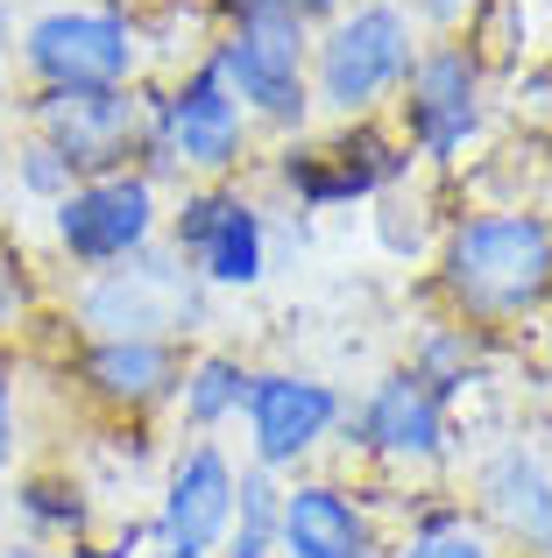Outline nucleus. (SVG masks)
<instances>
[{"label": "nucleus", "mask_w": 552, "mask_h": 558, "mask_svg": "<svg viewBox=\"0 0 552 558\" xmlns=\"http://www.w3.org/2000/svg\"><path fill=\"white\" fill-rule=\"evenodd\" d=\"M276 537L290 558H375L369 551V523L355 517L340 488H290L276 509Z\"/></svg>", "instance_id": "nucleus-16"}, {"label": "nucleus", "mask_w": 552, "mask_h": 558, "mask_svg": "<svg viewBox=\"0 0 552 558\" xmlns=\"http://www.w3.org/2000/svg\"><path fill=\"white\" fill-rule=\"evenodd\" d=\"M79 312L99 340H170V332H199L206 283L184 262L142 247V255H128V269H99Z\"/></svg>", "instance_id": "nucleus-5"}, {"label": "nucleus", "mask_w": 552, "mask_h": 558, "mask_svg": "<svg viewBox=\"0 0 552 558\" xmlns=\"http://www.w3.org/2000/svg\"><path fill=\"white\" fill-rule=\"evenodd\" d=\"M28 128L36 142H50L64 156L71 178H113L128 170V156L149 135V113L128 85H107V93H36L28 99Z\"/></svg>", "instance_id": "nucleus-7"}, {"label": "nucleus", "mask_w": 552, "mask_h": 558, "mask_svg": "<svg viewBox=\"0 0 552 558\" xmlns=\"http://www.w3.org/2000/svg\"><path fill=\"white\" fill-rule=\"evenodd\" d=\"M545 354H552V326H545Z\"/></svg>", "instance_id": "nucleus-32"}, {"label": "nucleus", "mask_w": 552, "mask_h": 558, "mask_svg": "<svg viewBox=\"0 0 552 558\" xmlns=\"http://www.w3.org/2000/svg\"><path fill=\"white\" fill-rule=\"evenodd\" d=\"M8 170H14V184H22L28 198H50V205L64 198L71 184H79V178H71V170H64V156L50 149V142H22V149L8 156Z\"/></svg>", "instance_id": "nucleus-19"}, {"label": "nucleus", "mask_w": 552, "mask_h": 558, "mask_svg": "<svg viewBox=\"0 0 552 558\" xmlns=\"http://www.w3.org/2000/svg\"><path fill=\"white\" fill-rule=\"evenodd\" d=\"M50 213H57V241H64L71 262L113 269V262L142 255V247L156 241V178H142V170L85 178V184H71Z\"/></svg>", "instance_id": "nucleus-8"}, {"label": "nucleus", "mask_w": 552, "mask_h": 558, "mask_svg": "<svg viewBox=\"0 0 552 558\" xmlns=\"http://www.w3.org/2000/svg\"><path fill=\"white\" fill-rule=\"evenodd\" d=\"M446 298L468 318H517L552 298V219L545 213H482L446 241Z\"/></svg>", "instance_id": "nucleus-1"}, {"label": "nucleus", "mask_w": 552, "mask_h": 558, "mask_svg": "<svg viewBox=\"0 0 552 558\" xmlns=\"http://www.w3.org/2000/svg\"><path fill=\"white\" fill-rule=\"evenodd\" d=\"M241 142H249V113H241V99L220 85V71L199 64L184 71L178 85L164 93V107L149 113V135H142V149H149V170H199V178H220V170L241 163ZM142 170V178H149Z\"/></svg>", "instance_id": "nucleus-6"}, {"label": "nucleus", "mask_w": 552, "mask_h": 558, "mask_svg": "<svg viewBox=\"0 0 552 558\" xmlns=\"http://www.w3.org/2000/svg\"><path fill=\"white\" fill-rule=\"evenodd\" d=\"M397 93H404V135H411V149L446 163L482 128V57L468 43H432V50L411 57Z\"/></svg>", "instance_id": "nucleus-9"}, {"label": "nucleus", "mask_w": 552, "mask_h": 558, "mask_svg": "<svg viewBox=\"0 0 552 558\" xmlns=\"http://www.w3.org/2000/svg\"><path fill=\"white\" fill-rule=\"evenodd\" d=\"M213 8H220V14H235V8H241V0H213Z\"/></svg>", "instance_id": "nucleus-31"}, {"label": "nucleus", "mask_w": 552, "mask_h": 558, "mask_svg": "<svg viewBox=\"0 0 552 558\" xmlns=\"http://www.w3.org/2000/svg\"><path fill=\"white\" fill-rule=\"evenodd\" d=\"M482 502H489V517H496L511 537H525V545H552V481H545V466L531 460L525 446H511V452L489 460Z\"/></svg>", "instance_id": "nucleus-17"}, {"label": "nucleus", "mask_w": 552, "mask_h": 558, "mask_svg": "<svg viewBox=\"0 0 552 558\" xmlns=\"http://www.w3.org/2000/svg\"><path fill=\"white\" fill-rule=\"evenodd\" d=\"M14 460V361L0 347V466Z\"/></svg>", "instance_id": "nucleus-26"}, {"label": "nucleus", "mask_w": 552, "mask_h": 558, "mask_svg": "<svg viewBox=\"0 0 552 558\" xmlns=\"http://www.w3.org/2000/svg\"><path fill=\"white\" fill-rule=\"evenodd\" d=\"M178 381L184 375H178L170 340H93V354H85V389L99 403H121V410L164 403Z\"/></svg>", "instance_id": "nucleus-15"}, {"label": "nucleus", "mask_w": 552, "mask_h": 558, "mask_svg": "<svg viewBox=\"0 0 552 558\" xmlns=\"http://www.w3.org/2000/svg\"><path fill=\"white\" fill-rule=\"evenodd\" d=\"M389 178H404V156L389 149L375 128H355V135L326 142V149H290L284 184L298 191V205H347V198H369Z\"/></svg>", "instance_id": "nucleus-13"}, {"label": "nucleus", "mask_w": 552, "mask_h": 558, "mask_svg": "<svg viewBox=\"0 0 552 558\" xmlns=\"http://www.w3.org/2000/svg\"><path fill=\"white\" fill-rule=\"evenodd\" d=\"M411 22H432V28H460L475 14V0H397Z\"/></svg>", "instance_id": "nucleus-25"}, {"label": "nucleus", "mask_w": 552, "mask_h": 558, "mask_svg": "<svg viewBox=\"0 0 552 558\" xmlns=\"http://www.w3.org/2000/svg\"><path fill=\"white\" fill-rule=\"evenodd\" d=\"M235 523V466L220 446H192L164 488V517H156V545L164 558H206Z\"/></svg>", "instance_id": "nucleus-11"}, {"label": "nucleus", "mask_w": 552, "mask_h": 558, "mask_svg": "<svg viewBox=\"0 0 552 558\" xmlns=\"http://www.w3.org/2000/svg\"><path fill=\"white\" fill-rule=\"evenodd\" d=\"M22 71L36 93H107L135 85L142 28L113 8H50L22 28Z\"/></svg>", "instance_id": "nucleus-3"}, {"label": "nucleus", "mask_w": 552, "mask_h": 558, "mask_svg": "<svg viewBox=\"0 0 552 558\" xmlns=\"http://www.w3.org/2000/svg\"><path fill=\"white\" fill-rule=\"evenodd\" d=\"M206 64L241 99V113L276 128H304V113H312V43H304L298 22H269V14L227 22V36L213 43Z\"/></svg>", "instance_id": "nucleus-4"}, {"label": "nucleus", "mask_w": 552, "mask_h": 558, "mask_svg": "<svg viewBox=\"0 0 552 558\" xmlns=\"http://www.w3.org/2000/svg\"><path fill=\"white\" fill-rule=\"evenodd\" d=\"M227 558H269V545H263V537H241V545L227 551Z\"/></svg>", "instance_id": "nucleus-28"}, {"label": "nucleus", "mask_w": 552, "mask_h": 558, "mask_svg": "<svg viewBox=\"0 0 552 558\" xmlns=\"http://www.w3.org/2000/svg\"><path fill=\"white\" fill-rule=\"evenodd\" d=\"M14 107V85H8V64H0V113Z\"/></svg>", "instance_id": "nucleus-29"}, {"label": "nucleus", "mask_w": 552, "mask_h": 558, "mask_svg": "<svg viewBox=\"0 0 552 558\" xmlns=\"http://www.w3.org/2000/svg\"><path fill=\"white\" fill-rule=\"evenodd\" d=\"M411 57H418V22L397 0L340 8L333 28L312 43V99L333 113H369L375 99H389L404 85Z\"/></svg>", "instance_id": "nucleus-2"}, {"label": "nucleus", "mask_w": 552, "mask_h": 558, "mask_svg": "<svg viewBox=\"0 0 552 558\" xmlns=\"http://www.w3.org/2000/svg\"><path fill=\"white\" fill-rule=\"evenodd\" d=\"M8 50H14V8L0 0V64H8Z\"/></svg>", "instance_id": "nucleus-27"}, {"label": "nucleus", "mask_w": 552, "mask_h": 558, "mask_svg": "<svg viewBox=\"0 0 552 558\" xmlns=\"http://www.w3.org/2000/svg\"><path fill=\"white\" fill-rule=\"evenodd\" d=\"M22 509L36 523H79V502H64V488H57V481H28V488H22Z\"/></svg>", "instance_id": "nucleus-24"}, {"label": "nucleus", "mask_w": 552, "mask_h": 558, "mask_svg": "<svg viewBox=\"0 0 552 558\" xmlns=\"http://www.w3.org/2000/svg\"><path fill=\"white\" fill-rule=\"evenodd\" d=\"M347 0H241L227 22H249V14H269V22H298V28H312V22H333Z\"/></svg>", "instance_id": "nucleus-22"}, {"label": "nucleus", "mask_w": 552, "mask_h": 558, "mask_svg": "<svg viewBox=\"0 0 552 558\" xmlns=\"http://www.w3.org/2000/svg\"><path fill=\"white\" fill-rule=\"evenodd\" d=\"M468 368H475V340L468 332H432L425 340V361H418V375L432 381V389H460V381H468Z\"/></svg>", "instance_id": "nucleus-20"}, {"label": "nucleus", "mask_w": 552, "mask_h": 558, "mask_svg": "<svg viewBox=\"0 0 552 558\" xmlns=\"http://www.w3.org/2000/svg\"><path fill=\"white\" fill-rule=\"evenodd\" d=\"M22 312H28V262L0 241V332L22 326Z\"/></svg>", "instance_id": "nucleus-23"}, {"label": "nucleus", "mask_w": 552, "mask_h": 558, "mask_svg": "<svg viewBox=\"0 0 552 558\" xmlns=\"http://www.w3.org/2000/svg\"><path fill=\"white\" fill-rule=\"evenodd\" d=\"M404 558H489V551H482V537H475L468 523H454V517H432L425 531L411 537V551H404Z\"/></svg>", "instance_id": "nucleus-21"}, {"label": "nucleus", "mask_w": 552, "mask_h": 558, "mask_svg": "<svg viewBox=\"0 0 552 558\" xmlns=\"http://www.w3.org/2000/svg\"><path fill=\"white\" fill-rule=\"evenodd\" d=\"M0 191H8V142H0Z\"/></svg>", "instance_id": "nucleus-30"}, {"label": "nucleus", "mask_w": 552, "mask_h": 558, "mask_svg": "<svg viewBox=\"0 0 552 558\" xmlns=\"http://www.w3.org/2000/svg\"><path fill=\"white\" fill-rule=\"evenodd\" d=\"M178 262H192L199 283H227V290L263 283L269 269L263 213L235 191H192L178 205Z\"/></svg>", "instance_id": "nucleus-10"}, {"label": "nucleus", "mask_w": 552, "mask_h": 558, "mask_svg": "<svg viewBox=\"0 0 552 558\" xmlns=\"http://www.w3.org/2000/svg\"><path fill=\"white\" fill-rule=\"evenodd\" d=\"M361 438L389 460H432L446 446V410H440V389H432L418 368L375 381L369 410H361Z\"/></svg>", "instance_id": "nucleus-14"}, {"label": "nucleus", "mask_w": 552, "mask_h": 558, "mask_svg": "<svg viewBox=\"0 0 552 558\" xmlns=\"http://www.w3.org/2000/svg\"><path fill=\"white\" fill-rule=\"evenodd\" d=\"M249 368H241L235 354H206V361H192L184 368V417L192 424H220V417H235L241 403H249Z\"/></svg>", "instance_id": "nucleus-18"}, {"label": "nucleus", "mask_w": 552, "mask_h": 558, "mask_svg": "<svg viewBox=\"0 0 552 558\" xmlns=\"http://www.w3.org/2000/svg\"><path fill=\"white\" fill-rule=\"evenodd\" d=\"M249 432H255V460L263 466H290L333 432L340 396L319 375H255L249 381Z\"/></svg>", "instance_id": "nucleus-12"}]
</instances>
